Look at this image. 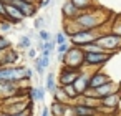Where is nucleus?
<instances>
[{"mask_svg": "<svg viewBox=\"0 0 121 116\" xmlns=\"http://www.w3.org/2000/svg\"><path fill=\"white\" fill-rule=\"evenodd\" d=\"M40 116H50V108H43L42 109V114Z\"/></svg>", "mask_w": 121, "mask_h": 116, "instance_id": "37", "label": "nucleus"}, {"mask_svg": "<svg viewBox=\"0 0 121 116\" xmlns=\"http://www.w3.org/2000/svg\"><path fill=\"white\" fill-rule=\"evenodd\" d=\"M108 81H111V78H109V75H106L104 71H96V73H93L91 75V78H90V88H98V86H101V85H104V83H108Z\"/></svg>", "mask_w": 121, "mask_h": 116, "instance_id": "14", "label": "nucleus"}, {"mask_svg": "<svg viewBox=\"0 0 121 116\" xmlns=\"http://www.w3.org/2000/svg\"><path fill=\"white\" fill-rule=\"evenodd\" d=\"M66 42H68L66 33H65V32H58L56 37H55V43H56V45H61V43H66Z\"/></svg>", "mask_w": 121, "mask_h": 116, "instance_id": "27", "label": "nucleus"}, {"mask_svg": "<svg viewBox=\"0 0 121 116\" xmlns=\"http://www.w3.org/2000/svg\"><path fill=\"white\" fill-rule=\"evenodd\" d=\"M70 48H71V43H70V42L61 43V45H56V55H63V56H65Z\"/></svg>", "mask_w": 121, "mask_h": 116, "instance_id": "26", "label": "nucleus"}, {"mask_svg": "<svg viewBox=\"0 0 121 116\" xmlns=\"http://www.w3.org/2000/svg\"><path fill=\"white\" fill-rule=\"evenodd\" d=\"M90 78H91V75L86 73V71H81V73L78 75L76 81L73 83V86L76 88L78 95H85V91L90 88Z\"/></svg>", "mask_w": 121, "mask_h": 116, "instance_id": "11", "label": "nucleus"}, {"mask_svg": "<svg viewBox=\"0 0 121 116\" xmlns=\"http://www.w3.org/2000/svg\"><path fill=\"white\" fill-rule=\"evenodd\" d=\"M10 47V42L9 40H5V38H2L0 37V52H4V50H7Z\"/></svg>", "mask_w": 121, "mask_h": 116, "instance_id": "31", "label": "nucleus"}, {"mask_svg": "<svg viewBox=\"0 0 121 116\" xmlns=\"http://www.w3.org/2000/svg\"><path fill=\"white\" fill-rule=\"evenodd\" d=\"M73 109H75V116H96V114H99L98 108H93V106H88L83 103H75Z\"/></svg>", "mask_w": 121, "mask_h": 116, "instance_id": "13", "label": "nucleus"}, {"mask_svg": "<svg viewBox=\"0 0 121 116\" xmlns=\"http://www.w3.org/2000/svg\"><path fill=\"white\" fill-rule=\"evenodd\" d=\"M25 70L27 66H5L0 68V83L2 81H20L25 76Z\"/></svg>", "mask_w": 121, "mask_h": 116, "instance_id": "4", "label": "nucleus"}, {"mask_svg": "<svg viewBox=\"0 0 121 116\" xmlns=\"http://www.w3.org/2000/svg\"><path fill=\"white\" fill-rule=\"evenodd\" d=\"M81 50L85 52V53H96V52H104L96 42H91V43H86V45H83L81 47Z\"/></svg>", "mask_w": 121, "mask_h": 116, "instance_id": "22", "label": "nucleus"}, {"mask_svg": "<svg viewBox=\"0 0 121 116\" xmlns=\"http://www.w3.org/2000/svg\"><path fill=\"white\" fill-rule=\"evenodd\" d=\"M28 56H30L32 60H35V58H37V53H35V50H33V48H30V50H28Z\"/></svg>", "mask_w": 121, "mask_h": 116, "instance_id": "36", "label": "nucleus"}, {"mask_svg": "<svg viewBox=\"0 0 121 116\" xmlns=\"http://www.w3.org/2000/svg\"><path fill=\"white\" fill-rule=\"evenodd\" d=\"M43 25H45V18H43V17H38V18L35 20V28L40 32V30L43 28Z\"/></svg>", "mask_w": 121, "mask_h": 116, "instance_id": "30", "label": "nucleus"}, {"mask_svg": "<svg viewBox=\"0 0 121 116\" xmlns=\"http://www.w3.org/2000/svg\"><path fill=\"white\" fill-rule=\"evenodd\" d=\"M53 4H55V2H53V0H43V2H42V5H40V7H42V9H45V7H48V5L52 7Z\"/></svg>", "mask_w": 121, "mask_h": 116, "instance_id": "34", "label": "nucleus"}, {"mask_svg": "<svg viewBox=\"0 0 121 116\" xmlns=\"http://www.w3.org/2000/svg\"><path fill=\"white\" fill-rule=\"evenodd\" d=\"M25 76H27V80H30V78L33 76V70H32L30 66H27V70H25Z\"/></svg>", "mask_w": 121, "mask_h": 116, "instance_id": "33", "label": "nucleus"}, {"mask_svg": "<svg viewBox=\"0 0 121 116\" xmlns=\"http://www.w3.org/2000/svg\"><path fill=\"white\" fill-rule=\"evenodd\" d=\"M38 37H40L42 42H48V40H52V38H50V33H48L45 28H42V30L38 32Z\"/></svg>", "mask_w": 121, "mask_h": 116, "instance_id": "29", "label": "nucleus"}, {"mask_svg": "<svg viewBox=\"0 0 121 116\" xmlns=\"http://www.w3.org/2000/svg\"><path fill=\"white\" fill-rule=\"evenodd\" d=\"M96 43L104 50V52H116L121 48V37L116 35V33H106V35H101Z\"/></svg>", "mask_w": 121, "mask_h": 116, "instance_id": "5", "label": "nucleus"}, {"mask_svg": "<svg viewBox=\"0 0 121 116\" xmlns=\"http://www.w3.org/2000/svg\"><path fill=\"white\" fill-rule=\"evenodd\" d=\"M114 52H96V53H85V65L86 66H103L113 58Z\"/></svg>", "mask_w": 121, "mask_h": 116, "instance_id": "6", "label": "nucleus"}, {"mask_svg": "<svg viewBox=\"0 0 121 116\" xmlns=\"http://www.w3.org/2000/svg\"><path fill=\"white\" fill-rule=\"evenodd\" d=\"M9 4L15 5V7L23 13V17H32V15L37 13V7L30 2V0H10Z\"/></svg>", "mask_w": 121, "mask_h": 116, "instance_id": "10", "label": "nucleus"}, {"mask_svg": "<svg viewBox=\"0 0 121 116\" xmlns=\"http://www.w3.org/2000/svg\"><path fill=\"white\" fill-rule=\"evenodd\" d=\"M111 32L121 37V17H118V18L113 22V30H111Z\"/></svg>", "mask_w": 121, "mask_h": 116, "instance_id": "28", "label": "nucleus"}, {"mask_svg": "<svg viewBox=\"0 0 121 116\" xmlns=\"http://www.w3.org/2000/svg\"><path fill=\"white\" fill-rule=\"evenodd\" d=\"M118 86H119L118 83L108 81V83H104V85H101V86H98V88H88V90L85 91V95H86V96H91V98H96V99H101V98H104V96H108V95L118 91Z\"/></svg>", "mask_w": 121, "mask_h": 116, "instance_id": "7", "label": "nucleus"}, {"mask_svg": "<svg viewBox=\"0 0 121 116\" xmlns=\"http://www.w3.org/2000/svg\"><path fill=\"white\" fill-rule=\"evenodd\" d=\"M45 93H47V88H45V86L32 88V90H30V99L35 101V103H42V101L45 99Z\"/></svg>", "mask_w": 121, "mask_h": 116, "instance_id": "17", "label": "nucleus"}, {"mask_svg": "<svg viewBox=\"0 0 121 116\" xmlns=\"http://www.w3.org/2000/svg\"><path fill=\"white\" fill-rule=\"evenodd\" d=\"M5 12H7V18L10 20V23H18L23 18V13L12 4H5Z\"/></svg>", "mask_w": 121, "mask_h": 116, "instance_id": "15", "label": "nucleus"}, {"mask_svg": "<svg viewBox=\"0 0 121 116\" xmlns=\"http://www.w3.org/2000/svg\"><path fill=\"white\" fill-rule=\"evenodd\" d=\"M18 48H22V50H30V48H32V40H30L28 35L20 37V40H18Z\"/></svg>", "mask_w": 121, "mask_h": 116, "instance_id": "25", "label": "nucleus"}, {"mask_svg": "<svg viewBox=\"0 0 121 116\" xmlns=\"http://www.w3.org/2000/svg\"><path fill=\"white\" fill-rule=\"evenodd\" d=\"M119 103H121V93L119 91H114V93H111V95H108V96H104V98L99 99V106L101 108H108L111 113L116 111V108L119 106Z\"/></svg>", "mask_w": 121, "mask_h": 116, "instance_id": "9", "label": "nucleus"}, {"mask_svg": "<svg viewBox=\"0 0 121 116\" xmlns=\"http://www.w3.org/2000/svg\"><path fill=\"white\" fill-rule=\"evenodd\" d=\"M80 9L73 4V2H70V0H68V2H65L63 4V7H61V15L65 17V20H75L78 15H80Z\"/></svg>", "mask_w": 121, "mask_h": 116, "instance_id": "12", "label": "nucleus"}, {"mask_svg": "<svg viewBox=\"0 0 121 116\" xmlns=\"http://www.w3.org/2000/svg\"><path fill=\"white\" fill-rule=\"evenodd\" d=\"M63 65L70 66V68H75V70H81V66H85V52L80 47H73L71 45V48L65 55Z\"/></svg>", "mask_w": 121, "mask_h": 116, "instance_id": "2", "label": "nucleus"}, {"mask_svg": "<svg viewBox=\"0 0 121 116\" xmlns=\"http://www.w3.org/2000/svg\"><path fill=\"white\" fill-rule=\"evenodd\" d=\"M17 83L15 81H2L0 83V96H15Z\"/></svg>", "mask_w": 121, "mask_h": 116, "instance_id": "16", "label": "nucleus"}, {"mask_svg": "<svg viewBox=\"0 0 121 116\" xmlns=\"http://www.w3.org/2000/svg\"><path fill=\"white\" fill-rule=\"evenodd\" d=\"M106 20H109V13L103 9H88L81 10L80 15L75 18V22L83 28V30H95L101 27Z\"/></svg>", "mask_w": 121, "mask_h": 116, "instance_id": "1", "label": "nucleus"}, {"mask_svg": "<svg viewBox=\"0 0 121 116\" xmlns=\"http://www.w3.org/2000/svg\"><path fill=\"white\" fill-rule=\"evenodd\" d=\"M0 15L2 17H7V12H5V2L0 0Z\"/></svg>", "mask_w": 121, "mask_h": 116, "instance_id": "32", "label": "nucleus"}, {"mask_svg": "<svg viewBox=\"0 0 121 116\" xmlns=\"http://www.w3.org/2000/svg\"><path fill=\"white\" fill-rule=\"evenodd\" d=\"M17 60H18V53L13 52V50H10V52H7V53L2 56V60H0V65H2V66H7V65L15 63Z\"/></svg>", "mask_w": 121, "mask_h": 116, "instance_id": "19", "label": "nucleus"}, {"mask_svg": "<svg viewBox=\"0 0 121 116\" xmlns=\"http://www.w3.org/2000/svg\"><path fill=\"white\" fill-rule=\"evenodd\" d=\"M101 35H99V32L95 28V30H81V32H78V33H75L73 37H70V43L73 45V47H83V45H86V43H91V42H96L98 38H99Z\"/></svg>", "mask_w": 121, "mask_h": 116, "instance_id": "3", "label": "nucleus"}, {"mask_svg": "<svg viewBox=\"0 0 121 116\" xmlns=\"http://www.w3.org/2000/svg\"><path fill=\"white\" fill-rule=\"evenodd\" d=\"M45 88H47V91H50V93H55V90L58 88L56 86V80H55V75L50 71L48 75H47V78H45Z\"/></svg>", "mask_w": 121, "mask_h": 116, "instance_id": "20", "label": "nucleus"}, {"mask_svg": "<svg viewBox=\"0 0 121 116\" xmlns=\"http://www.w3.org/2000/svg\"><path fill=\"white\" fill-rule=\"evenodd\" d=\"M0 116H28V111H25V113H18V114H7V113H0Z\"/></svg>", "mask_w": 121, "mask_h": 116, "instance_id": "35", "label": "nucleus"}, {"mask_svg": "<svg viewBox=\"0 0 121 116\" xmlns=\"http://www.w3.org/2000/svg\"><path fill=\"white\" fill-rule=\"evenodd\" d=\"M53 99H55V101H60V103H70V98L65 95V91H63L61 86L55 90V93H53Z\"/></svg>", "mask_w": 121, "mask_h": 116, "instance_id": "23", "label": "nucleus"}, {"mask_svg": "<svg viewBox=\"0 0 121 116\" xmlns=\"http://www.w3.org/2000/svg\"><path fill=\"white\" fill-rule=\"evenodd\" d=\"M81 73V70H75V68H70V66H65L61 68L60 71V78H58V83L60 86H65V85H73L78 78V75Z\"/></svg>", "mask_w": 121, "mask_h": 116, "instance_id": "8", "label": "nucleus"}, {"mask_svg": "<svg viewBox=\"0 0 121 116\" xmlns=\"http://www.w3.org/2000/svg\"><path fill=\"white\" fill-rule=\"evenodd\" d=\"M66 106H68V103H60V101H55L53 99V103L50 106V114L52 116H65Z\"/></svg>", "mask_w": 121, "mask_h": 116, "instance_id": "18", "label": "nucleus"}, {"mask_svg": "<svg viewBox=\"0 0 121 116\" xmlns=\"http://www.w3.org/2000/svg\"><path fill=\"white\" fill-rule=\"evenodd\" d=\"M61 88H63L65 95L70 98V101H76V98L80 96V95H78V91H76V88H75L73 85H65V86H61Z\"/></svg>", "mask_w": 121, "mask_h": 116, "instance_id": "21", "label": "nucleus"}, {"mask_svg": "<svg viewBox=\"0 0 121 116\" xmlns=\"http://www.w3.org/2000/svg\"><path fill=\"white\" fill-rule=\"evenodd\" d=\"M70 2H73L80 10H88L93 7V0H70Z\"/></svg>", "mask_w": 121, "mask_h": 116, "instance_id": "24", "label": "nucleus"}, {"mask_svg": "<svg viewBox=\"0 0 121 116\" xmlns=\"http://www.w3.org/2000/svg\"><path fill=\"white\" fill-rule=\"evenodd\" d=\"M2 30H5V32L10 30V25H9V23H4V25H2Z\"/></svg>", "mask_w": 121, "mask_h": 116, "instance_id": "38", "label": "nucleus"}]
</instances>
